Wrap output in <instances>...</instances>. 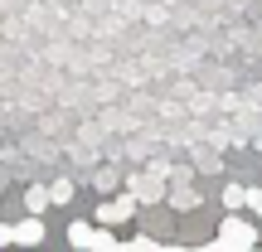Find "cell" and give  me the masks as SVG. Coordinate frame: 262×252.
Listing matches in <instances>:
<instances>
[{
    "label": "cell",
    "mask_w": 262,
    "mask_h": 252,
    "mask_svg": "<svg viewBox=\"0 0 262 252\" xmlns=\"http://www.w3.org/2000/svg\"><path fill=\"white\" fill-rule=\"evenodd\" d=\"M214 247H233V252H248V247H257V228H253V218H243L238 209H228V218L219 223V238H214Z\"/></svg>",
    "instance_id": "obj_1"
},
{
    "label": "cell",
    "mask_w": 262,
    "mask_h": 252,
    "mask_svg": "<svg viewBox=\"0 0 262 252\" xmlns=\"http://www.w3.org/2000/svg\"><path fill=\"white\" fill-rule=\"evenodd\" d=\"M136 204L141 199L131 194H117V199H107V204H97V223H107V228H117V223H131V214H136Z\"/></svg>",
    "instance_id": "obj_2"
},
{
    "label": "cell",
    "mask_w": 262,
    "mask_h": 252,
    "mask_svg": "<svg viewBox=\"0 0 262 252\" xmlns=\"http://www.w3.org/2000/svg\"><path fill=\"white\" fill-rule=\"evenodd\" d=\"M15 243L19 247H39V243H44V218H39V214L19 218V223H15Z\"/></svg>",
    "instance_id": "obj_3"
},
{
    "label": "cell",
    "mask_w": 262,
    "mask_h": 252,
    "mask_svg": "<svg viewBox=\"0 0 262 252\" xmlns=\"http://www.w3.org/2000/svg\"><path fill=\"white\" fill-rule=\"evenodd\" d=\"M131 194H136L141 204H156V199H165V189H160L156 179H131Z\"/></svg>",
    "instance_id": "obj_4"
},
{
    "label": "cell",
    "mask_w": 262,
    "mask_h": 252,
    "mask_svg": "<svg viewBox=\"0 0 262 252\" xmlns=\"http://www.w3.org/2000/svg\"><path fill=\"white\" fill-rule=\"evenodd\" d=\"M49 204H54V194H49V185H39V189H29V194H25V209H29V214H44Z\"/></svg>",
    "instance_id": "obj_5"
},
{
    "label": "cell",
    "mask_w": 262,
    "mask_h": 252,
    "mask_svg": "<svg viewBox=\"0 0 262 252\" xmlns=\"http://www.w3.org/2000/svg\"><path fill=\"white\" fill-rule=\"evenodd\" d=\"M224 209H248V185H224Z\"/></svg>",
    "instance_id": "obj_6"
},
{
    "label": "cell",
    "mask_w": 262,
    "mask_h": 252,
    "mask_svg": "<svg viewBox=\"0 0 262 252\" xmlns=\"http://www.w3.org/2000/svg\"><path fill=\"white\" fill-rule=\"evenodd\" d=\"M93 233H97L93 223H68V243L73 247H93Z\"/></svg>",
    "instance_id": "obj_7"
},
{
    "label": "cell",
    "mask_w": 262,
    "mask_h": 252,
    "mask_svg": "<svg viewBox=\"0 0 262 252\" xmlns=\"http://www.w3.org/2000/svg\"><path fill=\"white\" fill-rule=\"evenodd\" d=\"M93 247H97V252H112V247H122V243H117V233H112L107 223H97V233H93Z\"/></svg>",
    "instance_id": "obj_8"
},
{
    "label": "cell",
    "mask_w": 262,
    "mask_h": 252,
    "mask_svg": "<svg viewBox=\"0 0 262 252\" xmlns=\"http://www.w3.org/2000/svg\"><path fill=\"white\" fill-rule=\"evenodd\" d=\"M49 194H54V204H68V199H73V179H54Z\"/></svg>",
    "instance_id": "obj_9"
},
{
    "label": "cell",
    "mask_w": 262,
    "mask_h": 252,
    "mask_svg": "<svg viewBox=\"0 0 262 252\" xmlns=\"http://www.w3.org/2000/svg\"><path fill=\"white\" fill-rule=\"evenodd\" d=\"M170 204H175V209H194L199 194H194V189H175V194H170Z\"/></svg>",
    "instance_id": "obj_10"
},
{
    "label": "cell",
    "mask_w": 262,
    "mask_h": 252,
    "mask_svg": "<svg viewBox=\"0 0 262 252\" xmlns=\"http://www.w3.org/2000/svg\"><path fill=\"white\" fill-rule=\"evenodd\" d=\"M248 209H253V218H262V185L248 189Z\"/></svg>",
    "instance_id": "obj_11"
},
{
    "label": "cell",
    "mask_w": 262,
    "mask_h": 252,
    "mask_svg": "<svg viewBox=\"0 0 262 252\" xmlns=\"http://www.w3.org/2000/svg\"><path fill=\"white\" fill-rule=\"evenodd\" d=\"M126 247H136V252H150V247H156V238H146V233H141V238H131Z\"/></svg>",
    "instance_id": "obj_12"
},
{
    "label": "cell",
    "mask_w": 262,
    "mask_h": 252,
    "mask_svg": "<svg viewBox=\"0 0 262 252\" xmlns=\"http://www.w3.org/2000/svg\"><path fill=\"white\" fill-rule=\"evenodd\" d=\"M10 243H15V228H10V223H0V247H10Z\"/></svg>",
    "instance_id": "obj_13"
}]
</instances>
